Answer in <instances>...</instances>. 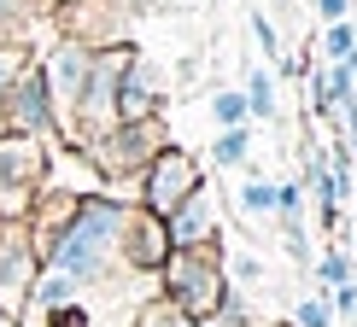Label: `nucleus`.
I'll return each instance as SVG.
<instances>
[{"label": "nucleus", "instance_id": "nucleus-18", "mask_svg": "<svg viewBox=\"0 0 357 327\" xmlns=\"http://www.w3.org/2000/svg\"><path fill=\"white\" fill-rule=\"evenodd\" d=\"M129 327H193V321H188L182 310H176V304L165 298V292H153V298H146V304L135 310V321H129Z\"/></svg>", "mask_w": 357, "mask_h": 327}, {"label": "nucleus", "instance_id": "nucleus-16", "mask_svg": "<svg viewBox=\"0 0 357 327\" xmlns=\"http://www.w3.org/2000/svg\"><path fill=\"white\" fill-rule=\"evenodd\" d=\"M241 211H246V222H275V182H264L252 170L246 187H241Z\"/></svg>", "mask_w": 357, "mask_h": 327}, {"label": "nucleus", "instance_id": "nucleus-13", "mask_svg": "<svg viewBox=\"0 0 357 327\" xmlns=\"http://www.w3.org/2000/svg\"><path fill=\"white\" fill-rule=\"evenodd\" d=\"M36 29H53V18L36 0H0V47H29Z\"/></svg>", "mask_w": 357, "mask_h": 327}, {"label": "nucleus", "instance_id": "nucleus-1", "mask_svg": "<svg viewBox=\"0 0 357 327\" xmlns=\"http://www.w3.org/2000/svg\"><path fill=\"white\" fill-rule=\"evenodd\" d=\"M129 211H135V199H117V193H88L41 263L59 269L65 280H77V292H94V287H117V280H129V275H135V269L123 263Z\"/></svg>", "mask_w": 357, "mask_h": 327}, {"label": "nucleus", "instance_id": "nucleus-4", "mask_svg": "<svg viewBox=\"0 0 357 327\" xmlns=\"http://www.w3.org/2000/svg\"><path fill=\"white\" fill-rule=\"evenodd\" d=\"M0 129L6 135H29V141H41L53 152V146H65L59 141V117H53V99H47V82H41V65H36V53L18 65V77L6 82V99H0Z\"/></svg>", "mask_w": 357, "mask_h": 327}, {"label": "nucleus", "instance_id": "nucleus-2", "mask_svg": "<svg viewBox=\"0 0 357 327\" xmlns=\"http://www.w3.org/2000/svg\"><path fill=\"white\" fill-rule=\"evenodd\" d=\"M229 246H188V251H170L165 257V269H158V292L182 310L188 321H211L217 310H222V298H229Z\"/></svg>", "mask_w": 357, "mask_h": 327}, {"label": "nucleus", "instance_id": "nucleus-17", "mask_svg": "<svg viewBox=\"0 0 357 327\" xmlns=\"http://www.w3.org/2000/svg\"><path fill=\"white\" fill-rule=\"evenodd\" d=\"M211 123H217V129H246V123H252L241 88H217V94H211Z\"/></svg>", "mask_w": 357, "mask_h": 327}, {"label": "nucleus", "instance_id": "nucleus-10", "mask_svg": "<svg viewBox=\"0 0 357 327\" xmlns=\"http://www.w3.org/2000/svg\"><path fill=\"white\" fill-rule=\"evenodd\" d=\"M165 234H170V251H188V246H217V240H222V222H217V193H211V187H193L188 199L165 216Z\"/></svg>", "mask_w": 357, "mask_h": 327}, {"label": "nucleus", "instance_id": "nucleus-6", "mask_svg": "<svg viewBox=\"0 0 357 327\" xmlns=\"http://www.w3.org/2000/svg\"><path fill=\"white\" fill-rule=\"evenodd\" d=\"M41 65V82H47V99H53V117H59V141L70 135V117L82 106V88H88V70H94V47L70 35H53V47L36 58Z\"/></svg>", "mask_w": 357, "mask_h": 327}, {"label": "nucleus", "instance_id": "nucleus-23", "mask_svg": "<svg viewBox=\"0 0 357 327\" xmlns=\"http://www.w3.org/2000/svg\"><path fill=\"white\" fill-rule=\"evenodd\" d=\"M24 58H29V47H0V99H6V82L18 77ZM0 135H6V129H0Z\"/></svg>", "mask_w": 357, "mask_h": 327}, {"label": "nucleus", "instance_id": "nucleus-3", "mask_svg": "<svg viewBox=\"0 0 357 327\" xmlns=\"http://www.w3.org/2000/svg\"><path fill=\"white\" fill-rule=\"evenodd\" d=\"M170 146L165 135V117H129V123H112L100 141H88L82 146V158L94 164V175H100V187H141V175H146V164H153L158 152Z\"/></svg>", "mask_w": 357, "mask_h": 327}, {"label": "nucleus", "instance_id": "nucleus-15", "mask_svg": "<svg viewBox=\"0 0 357 327\" xmlns=\"http://www.w3.org/2000/svg\"><path fill=\"white\" fill-rule=\"evenodd\" d=\"M246 158H252V135L246 129H217V141H211V164L217 170H246Z\"/></svg>", "mask_w": 357, "mask_h": 327}, {"label": "nucleus", "instance_id": "nucleus-20", "mask_svg": "<svg viewBox=\"0 0 357 327\" xmlns=\"http://www.w3.org/2000/svg\"><path fill=\"white\" fill-rule=\"evenodd\" d=\"M293 327H334L328 292H310V298H299V304H293Z\"/></svg>", "mask_w": 357, "mask_h": 327}, {"label": "nucleus", "instance_id": "nucleus-25", "mask_svg": "<svg viewBox=\"0 0 357 327\" xmlns=\"http://www.w3.org/2000/svg\"><path fill=\"white\" fill-rule=\"evenodd\" d=\"M317 18H322V24H340V18H351V0H317Z\"/></svg>", "mask_w": 357, "mask_h": 327}, {"label": "nucleus", "instance_id": "nucleus-11", "mask_svg": "<svg viewBox=\"0 0 357 327\" xmlns=\"http://www.w3.org/2000/svg\"><path fill=\"white\" fill-rule=\"evenodd\" d=\"M170 257V234H165V216H153L146 205L129 211V228H123V263L135 275H158Z\"/></svg>", "mask_w": 357, "mask_h": 327}, {"label": "nucleus", "instance_id": "nucleus-12", "mask_svg": "<svg viewBox=\"0 0 357 327\" xmlns=\"http://www.w3.org/2000/svg\"><path fill=\"white\" fill-rule=\"evenodd\" d=\"M158 111V70L146 65L141 53H129L123 77H117V123H129V117H153Z\"/></svg>", "mask_w": 357, "mask_h": 327}, {"label": "nucleus", "instance_id": "nucleus-5", "mask_svg": "<svg viewBox=\"0 0 357 327\" xmlns=\"http://www.w3.org/2000/svg\"><path fill=\"white\" fill-rule=\"evenodd\" d=\"M47 187V146L29 135H0V222H24Z\"/></svg>", "mask_w": 357, "mask_h": 327}, {"label": "nucleus", "instance_id": "nucleus-14", "mask_svg": "<svg viewBox=\"0 0 357 327\" xmlns=\"http://www.w3.org/2000/svg\"><path fill=\"white\" fill-rule=\"evenodd\" d=\"M241 94H246V111L252 117H258V123H270V117H275V70H246V88H241Z\"/></svg>", "mask_w": 357, "mask_h": 327}, {"label": "nucleus", "instance_id": "nucleus-19", "mask_svg": "<svg viewBox=\"0 0 357 327\" xmlns=\"http://www.w3.org/2000/svg\"><path fill=\"white\" fill-rule=\"evenodd\" d=\"M322 53H328V65H334V58H346V53H357V24L351 18L322 24Z\"/></svg>", "mask_w": 357, "mask_h": 327}, {"label": "nucleus", "instance_id": "nucleus-28", "mask_svg": "<svg viewBox=\"0 0 357 327\" xmlns=\"http://www.w3.org/2000/svg\"><path fill=\"white\" fill-rule=\"evenodd\" d=\"M193 327H222V321H217V316H211V321H193Z\"/></svg>", "mask_w": 357, "mask_h": 327}, {"label": "nucleus", "instance_id": "nucleus-30", "mask_svg": "<svg viewBox=\"0 0 357 327\" xmlns=\"http://www.w3.org/2000/svg\"><path fill=\"white\" fill-rule=\"evenodd\" d=\"M275 327H293V321H275Z\"/></svg>", "mask_w": 357, "mask_h": 327}, {"label": "nucleus", "instance_id": "nucleus-21", "mask_svg": "<svg viewBox=\"0 0 357 327\" xmlns=\"http://www.w3.org/2000/svg\"><path fill=\"white\" fill-rule=\"evenodd\" d=\"M317 280H322V287H346V280H351V257H346V251H328V257L317 263Z\"/></svg>", "mask_w": 357, "mask_h": 327}, {"label": "nucleus", "instance_id": "nucleus-24", "mask_svg": "<svg viewBox=\"0 0 357 327\" xmlns=\"http://www.w3.org/2000/svg\"><path fill=\"white\" fill-rule=\"evenodd\" d=\"M328 310H334V316H357V280H346V287H328Z\"/></svg>", "mask_w": 357, "mask_h": 327}, {"label": "nucleus", "instance_id": "nucleus-22", "mask_svg": "<svg viewBox=\"0 0 357 327\" xmlns=\"http://www.w3.org/2000/svg\"><path fill=\"white\" fill-rule=\"evenodd\" d=\"M222 269H229L234 280H241V287H258V280H264V257H252V251H241V257H229Z\"/></svg>", "mask_w": 357, "mask_h": 327}, {"label": "nucleus", "instance_id": "nucleus-29", "mask_svg": "<svg viewBox=\"0 0 357 327\" xmlns=\"http://www.w3.org/2000/svg\"><path fill=\"white\" fill-rule=\"evenodd\" d=\"M275 6H281V12H293V0H275Z\"/></svg>", "mask_w": 357, "mask_h": 327}, {"label": "nucleus", "instance_id": "nucleus-26", "mask_svg": "<svg viewBox=\"0 0 357 327\" xmlns=\"http://www.w3.org/2000/svg\"><path fill=\"white\" fill-rule=\"evenodd\" d=\"M36 6H41V12L53 18V12H59V6H70V0H36Z\"/></svg>", "mask_w": 357, "mask_h": 327}, {"label": "nucleus", "instance_id": "nucleus-9", "mask_svg": "<svg viewBox=\"0 0 357 327\" xmlns=\"http://www.w3.org/2000/svg\"><path fill=\"white\" fill-rule=\"evenodd\" d=\"M36 275H41V257L29 246V228L24 222H0V310L6 316H24Z\"/></svg>", "mask_w": 357, "mask_h": 327}, {"label": "nucleus", "instance_id": "nucleus-7", "mask_svg": "<svg viewBox=\"0 0 357 327\" xmlns=\"http://www.w3.org/2000/svg\"><path fill=\"white\" fill-rule=\"evenodd\" d=\"M53 29L82 47H129V0H70L53 12Z\"/></svg>", "mask_w": 357, "mask_h": 327}, {"label": "nucleus", "instance_id": "nucleus-8", "mask_svg": "<svg viewBox=\"0 0 357 327\" xmlns=\"http://www.w3.org/2000/svg\"><path fill=\"white\" fill-rule=\"evenodd\" d=\"M193 187H205V170H199V158L193 152H182V146H165L153 164H146V175H141V199L135 205H146L153 216H170L176 205L188 199Z\"/></svg>", "mask_w": 357, "mask_h": 327}, {"label": "nucleus", "instance_id": "nucleus-27", "mask_svg": "<svg viewBox=\"0 0 357 327\" xmlns=\"http://www.w3.org/2000/svg\"><path fill=\"white\" fill-rule=\"evenodd\" d=\"M0 327H18V316H6V310H0Z\"/></svg>", "mask_w": 357, "mask_h": 327}]
</instances>
